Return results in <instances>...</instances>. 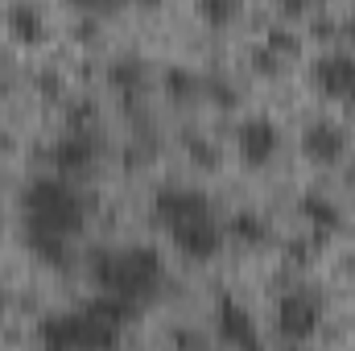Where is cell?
<instances>
[{"instance_id": "cell-3", "label": "cell", "mask_w": 355, "mask_h": 351, "mask_svg": "<svg viewBox=\"0 0 355 351\" xmlns=\"http://www.w3.org/2000/svg\"><path fill=\"white\" fill-rule=\"evenodd\" d=\"M272 327H277V335H281L285 343H306V339H314L318 327H322V298H318L314 289H306V285L285 289V293L277 298V306H272Z\"/></svg>"}, {"instance_id": "cell-2", "label": "cell", "mask_w": 355, "mask_h": 351, "mask_svg": "<svg viewBox=\"0 0 355 351\" xmlns=\"http://www.w3.org/2000/svg\"><path fill=\"white\" fill-rule=\"evenodd\" d=\"M21 207H25V228L29 232H50V236H67L71 240L87 223V207H83L79 190L58 174L29 182Z\"/></svg>"}, {"instance_id": "cell-14", "label": "cell", "mask_w": 355, "mask_h": 351, "mask_svg": "<svg viewBox=\"0 0 355 351\" xmlns=\"http://www.w3.org/2000/svg\"><path fill=\"white\" fill-rule=\"evenodd\" d=\"M107 87L120 91V95H141V91L149 87V67H145V58H137V54H116V58L107 62Z\"/></svg>"}, {"instance_id": "cell-21", "label": "cell", "mask_w": 355, "mask_h": 351, "mask_svg": "<svg viewBox=\"0 0 355 351\" xmlns=\"http://www.w3.org/2000/svg\"><path fill=\"white\" fill-rule=\"evenodd\" d=\"M314 4H318V0H277V8H281L285 17H310Z\"/></svg>"}, {"instance_id": "cell-1", "label": "cell", "mask_w": 355, "mask_h": 351, "mask_svg": "<svg viewBox=\"0 0 355 351\" xmlns=\"http://www.w3.org/2000/svg\"><path fill=\"white\" fill-rule=\"evenodd\" d=\"M95 285L103 293H120L128 302H145L149 293H157L162 277H166V264L157 257V248H145V244H132V248H107L99 252L95 264Z\"/></svg>"}, {"instance_id": "cell-6", "label": "cell", "mask_w": 355, "mask_h": 351, "mask_svg": "<svg viewBox=\"0 0 355 351\" xmlns=\"http://www.w3.org/2000/svg\"><path fill=\"white\" fill-rule=\"evenodd\" d=\"M310 79H314L318 95H327L335 103H355V54L352 50L347 54L343 50L318 54L314 67H310Z\"/></svg>"}, {"instance_id": "cell-8", "label": "cell", "mask_w": 355, "mask_h": 351, "mask_svg": "<svg viewBox=\"0 0 355 351\" xmlns=\"http://www.w3.org/2000/svg\"><path fill=\"white\" fill-rule=\"evenodd\" d=\"M352 149V137L343 124L335 120H314L306 132H302V157L310 166H339Z\"/></svg>"}, {"instance_id": "cell-25", "label": "cell", "mask_w": 355, "mask_h": 351, "mask_svg": "<svg viewBox=\"0 0 355 351\" xmlns=\"http://www.w3.org/2000/svg\"><path fill=\"white\" fill-rule=\"evenodd\" d=\"M137 4H162V0H137Z\"/></svg>"}, {"instance_id": "cell-4", "label": "cell", "mask_w": 355, "mask_h": 351, "mask_svg": "<svg viewBox=\"0 0 355 351\" xmlns=\"http://www.w3.org/2000/svg\"><path fill=\"white\" fill-rule=\"evenodd\" d=\"M42 339L54 343V348H75V343H116V339H120V327L103 323L91 306H83V310H75V314L46 318V323H42Z\"/></svg>"}, {"instance_id": "cell-19", "label": "cell", "mask_w": 355, "mask_h": 351, "mask_svg": "<svg viewBox=\"0 0 355 351\" xmlns=\"http://www.w3.org/2000/svg\"><path fill=\"white\" fill-rule=\"evenodd\" d=\"M190 162H194V166H215L219 153H215V145H207V141H190Z\"/></svg>"}, {"instance_id": "cell-10", "label": "cell", "mask_w": 355, "mask_h": 351, "mask_svg": "<svg viewBox=\"0 0 355 351\" xmlns=\"http://www.w3.org/2000/svg\"><path fill=\"white\" fill-rule=\"evenodd\" d=\"M215 335H219V343H227V348H257V343H261V331H257L252 310H248L244 302L227 298V293L215 302Z\"/></svg>"}, {"instance_id": "cell-24", "label": "cell", "mask_w": 355, "mask_h": 351, "mask_svg": "<svg viewBox=\"0 0 355 351\" xmlns=\"http://www.w3.org/2000/svg\"><path fill=\"white\" fill-rule=\"evenodd\" d=\"M347 277H352V281H355V248H352V252H347Z\"/></svg>"}, {"instance_id": "cell-9", "label": "cell", "mask_w": 355, "mask_h": 351, "mask_svg": "<svg viewBox=\"0 0 355 351\" xmlns=\"http://www.w3.org/2000/svg\"><path fill=\"white\" fill-rule=\"evenodd\" d=\"M198 215H211V198L202 190H190V186H162L153 194V219L170 232L174 223L186 219H198Z\"/></svg>"}, {"instance_id": "cell-18", "label": "cell", "mask_w": 355, "mask_h": 351, "mask_svg": "<svg viewBox=\"0 0 355 351\" xmlns=\"http://www.w3.org/2000/svg\"><path fill=\"white\" fill-rule=\"evenodd\" d=\"M252 67H257L261 75H281V71H285V58L272 54L268 46H257V50H252Z\"/></svg>"}, {"instance_id": "cell-11", "label": "cell", "mask_w": 355, "mask_h": 351, "mask_svg": "<svg viewBox=\"0 0 355 351\" xmlns=\"http://www.w3.org/2000/svg\"><path fill=\"white\" fill-rule=\"evenodd\" d=\"M281 149V132L268 116H248L240 128H236V153L244 166H268Z\"/></svg>"}, {"instance_id": "cell-15", "label": "cell", "mask_w": 355, "mask_h": 351, "mask_svg": "<svg viewBox=\"0 0 355 351\" xmlns=\"http://www.w3.org/2000/svg\"><path fill=\"white\" fill-rule=\"evenodd\" d=\"M227 236L236 244H244V248H261V244L272 240V228H268V219L261 211H236L227 219Z\"/></svg>"}, {"instance_id": "cell-5", "label": "cell", "mask_w": 355, "mask_h": 351, "mask_svg": "<svg viewBox=\"0 0 355 351\" xmlns=\"http://www.w3.org/2000/svg\"><path fill=\"white\" fill-rule=\"evenodd\" d=\"M170 240H174V248L186 261H215L219 248H223V240H227V232L219 228V219H215V211H211V215L174 223V228H170Z\"/></svg>"}, {"instance_id": "cell-12", "label": "cell", "mask_w": 355, "mask_h": 351, "mask_svg": "<svg viewBox=\"0 0 355 351\" xmlns=\"http://www.w3.org/2000/svg\"><path fill=\"white\" fill-rule=\"evenodd\" d=\"M4 29L17 46H42L50 25H46V12L33 4V0H12L4 8Z\"/></svg>"}, {"instance_id": "cell-23", "label": "cell", "mask_w": 355, "mask_h": 351, "mask_svg": "<svg viewBox=\"0 0 355 351\" xmlns=\"http://www.w3.org/2000/svg\"><path fill=\"white\" fill-rule=\"evenodd\" d=\"M343 37H347V46H352V54H355V17L343 25Z\"/></svg>"}, {"instance_id": "cell-16", "label": "cell", "mask_w": 355, "mask_h": 351, "mask_svg": "<svg viewBox=\"0 0 355 351\" xmlns=\"http://www.w3.org/2000/svg\"><path fill=\"white\" fill-rule=\"evenodd\" d=\"M240 4L244 0H194V8H198V17L211 25V29H219V25H227V21H236V12H240Z\"/></svg>"}, {"instance_id": "cell-20", "label": "cell", "mask_w": 355, "mask_h": 351, "mask_svg": "<svg viewBox=\"0 0 355 351\" xmlns=\"http://www.w3.org/2000/svg\"><path fill=\"white\" fill-rule=\"evenodd\" d=\"M67 4H75L79 12H112V8H120L128 0H67Z\"/></svg>"}, {"instance_id": "cell-17", "label": "cell", "mask_w": 355, "mask_h": 351, "mask_svg": "<svg viewBox=\"0 0 355 351\" xmlns=\"http://www.w3.org/2000/svg\"><path fill=\"white\" fill-rule=\"evenodd\" d=\"M265 46L272 54H281V58H297V54H302V33H293V29H285V25H272L265 33Z\"/></svg>"}, {"instance_id": "cell-7", "label": "cell", "mask_w": 355, "mask_h": 351, "mask_svg": "<svg viewBox=\"0 0 355 351\" xmlns=\"http://www.w3.org/2000/svg\"><path fill=\"white\" fill-rule=\"evenodd\" d=\"M95 162H99V141L91 137V128H71V132L58 137L54 149H50V166H54V174L67 178V182L91 174Z\"/></svg>"}, {"instance_id": "cell-22", "label": "cell", "mask_w": 355, "mask_h": 351, "mask_svg": "<svg viewBox=\"0 0 355 351\" xmlns=\"http://www.w3.org/2000/svg\"><path fill=\"white\" fill-rule=\"evenodd\" d=\"M166 83H170L174 95H190V91H194V79H190L186 71H170V79H166Z\"/></svg>"}, {"instance_id": "cell-13", "label": "cell", "mask_w": 355, "mask_h": 351, "mask_svg": "<svg viewBox=\"0 0 355 351\" xmlns=\"http://www.w3.org/2000/svg\"><path fill=\"white\" fill-rule=\"evenodd\" d=\"M302 215H306V223H310V236H314V244L331 240V236L343 228V211H339V207H335L327 194H318V190L302 194Z\"/></svg>"}]
</instances>
